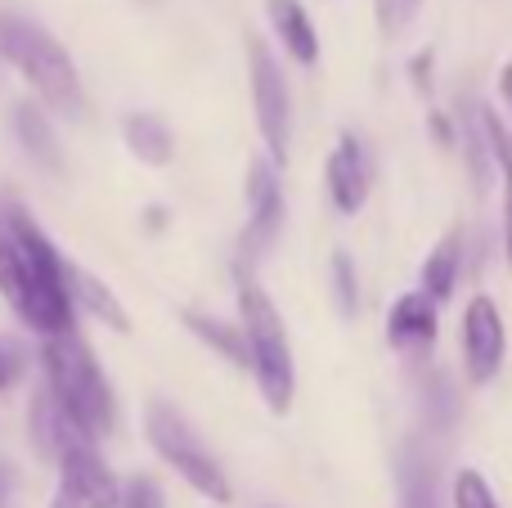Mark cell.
I'll return each instance as SVG.
<instances>
[{"mask_svg": "<svg viewBox=\"0 0 512 508\" xmlns=\"http://www.w3.org/2000/svg\"><path fill=\"white\" fill-rule=\"evenodd\" d=\"M0 297L41 338L72 329L63 257L18 203H0Z\"/></svg>", "mask_w": 512, "mask_h": 508, "instance_id": "obj_1", "label": "cell"}, {"mask_svg": "<svg viewBox=\"0 0 512 508\" xmlns=\"http://www.w3.org/2000/svg\"><path fill=\"white\" fill-rule=\"evenodd\" d=\"M41 365H45V392L54 396L68 423L81 432L86 441H99L113 432L117 405H113V387H108L104 369H99L95 351L81 342L77 329L54 333L41 347Z\"/></svg>", "mask_w": 512, "mask_h": 508, "instance_id": "obj_2", "label": "cell"}, {"mask_svg": "<svg viewBox=\"0 0 512 508\" xmlns=\"http://www.w3.org/2000/svg\"><path fill=\"white\" fill-rule=\"evenodd\" d=\"M0 59L36 90L41 108H50L54 117L77 122L86 113V90H81L77 63L41 23H32L23 14L0 18Z\"/></svg>", "mask_w": 512, "mask_h": 508, "instance_id": "obj_3", "label": "cell"}, {"mask_svg": "<svg viewBox=\"0 0 512 508\" xmlns=\"http://www.w3.org/2000/svg\"><path fill=\"white\" fill-rule=\"evenodd\" d=\"M239 320H243V342H248V369L256 374L265 405L274 414L292 410V392H297V369H292V342L283 329L279 306L270 302L252 275H239Z\"/></svg>", "mask_w": 512, "mask_h": 508, "instance_id": "obj_4", "label": "cell"}, {"mask_svg": "<svg viewBox=\"0 0 512 508\" xmlns=\"http://www.w3.org/2000/svg\"><path fill=\"white\" fill-rule=\"evenodd\" d=\"M144 437H149V446L162 455V464L176 468L198 495H207V500H216V504H230L234 491H230L225 468L216 464V455L203 446V437L189 428V419L171 401L144 405Z\"/></svg>", "mask_w": 512, "mask_h": 508, "instance_id": "obj_5", "label": "cell"}, {"mask_svg": "<svg viewBox=\"0 0 512 508\" xmlns=\"http://www.w3.org/2000/svg\"><path fill=\"white\" fill-rule=\"evenodd\" d=\"M248 72H252V108H256V131H261L270 162L283 167L292 144V95L283 81L279 59L270 54V45L261 36H248Z\"/></svg>", "mask_w": 512, "mask_h": 508, "instance_id": "obj_6", "label": "cell"}, {"mask_svg": "<svg viewBox=\"0 0 512 508\" xmlns=\"http://www.w3.org/2000/svg\"><path fill=\"white\" fill-rule=\"evenodd\" d=\"M248 225H243V239H239V266L234 275H252V266L274 248L283 230V185H279V167L270 158H256L248 167Z\"/></svg>", "mask_w": 512, "mask_h": 508, "instance_id": "obj_7", "label": "cell"}, {"mask_svg": "<svg viewBox=\"0 0 512 508\" xmlns=\"http://www.w3.org/2000/svg\"><path fill=\"white\" fill-rule=\"evenodd\" d=\"M54 464H59V495L72 508H117L122 486H117L113 468L104 464V455L95 450V441H68Z\"/></svg>", "mask_w": 512, "mask_h": 508, "instance_id": "obj_8", "label": "cell"}, {"mask_svg": "<svg viewBox=\"0 0 512 508\" xmlns=\"http://www.w3.org/2000/svg\"><path fill=\"white\" fill-rule=\"evenodd\" d=\"M504 351H508V333H504V315L499 302L486 293H477L463 311V360H468V378L477 387L495 383L504 369Z\"/></svg>", "mask_w": 512, "mask_h": 508, "instance_id": "obj_9", "label": "cell"}, {"mask_svg": "<svg viewBox=\"0 0 512 508\" xmlns=\"http://www.w3.org/2000/svg\"><path fill=\"white\" fill-rule=\"evenodd\" d=\"M324 180H328V198H333V207L342 216H355L364 203H369L373 167H369V153H364V140L355 131H346L342 140L333 144Z\"/></svg>", "mask_w": 512, "mask_h": 508, "instance_id": "obj_10", "label": "cell"}, {"mask_svg": "<svg viewBox=\"0 0 512 508\" xmlns=\"http://www.w3.org/2000/svg\"><path fill=\"white\" fill-rule=\"evenodd\" d=\"M400 508H441V459L423 437H409L396 459Z\"/></svg>", "mask_w": 512, "mask_h": 508, "instance_id": "obj_11", "label": "cell"}, {"mask_svg": "<svg viewBox=\"0 0 512 508\" xmlns=\"http://www.w3.org/2000/svg\"><path fill=\"white\" fill-rule=\"evenodd\" d=\"M436 324H441V315H436V302L414 288V293H405L396 306H391V315H387V342L396 351H405V356L423 360V356H432Z\"/></svg>", "mask_w": 512, "mask_h": 508, "instance_id": "obj_12", "label": "cell"}, {"mask_svg": "<svg viewBox=\"0 0 512 508\" xmlns=\"http://www.w3.org/2000/svg\"><path fill=\"white\" fill-rule=\"evenodd\" d=\"M63 284H68V302L72 306L90 311L99 324H108L113 333H131V315H126V306L117 302V293L99 275H90V270L63 261Z\"/></svg>", "mask_w": 512, "mask_h": 508, "instance_id": "obj_13", "label": "cell"}, {"mask_svg": "<svg viewBox=\"0 0 512 508\" xmlns=\"http://www.w3.org/2000/svg\"><path fill=\"white\" fill-rule=\"evenodd\" d=\"M265 14H270V27L283 41V50H288L301 68H315L319 32H315V18L306 14V5H301V0H265Z\"/></svg>", "mask_w": 512, "mask_h": 508, "instance_id": "obj_14", "label": "cell"}, {"mask_svg": "<svg viewBox=\"0 0 512 508\" xmlns=\"http://www.w3.org/2000/svg\"><path fill=\"white\" fill-rule=\"evenodd\" d=\"M14 135H18V144H23V153L36 162V167H45V171H54L59 176L63 171V153H59V140H54V122H50V113H45L41 104H32V99H23V104H14Z\"/></svg>", "mask_w": 512, "mask_h": 508, "instance_id": "obj_15", "label": "cell"}, {"mask_svg": "<svg viewBox=\"0 0 512 508\" xmlns=\"http://www.w3.org/2000/svg\"><path fill=\"white\" fill-rule=\"evenodd\" d=\"M122 140L144 167H167L176 158V135L158 113H126L122 117Z\"/></svg>", "mask_w": 512, "mask_h": 508, "instance_id": "obj_16", "label": "cell"}, {"mask_svg": "<svg viewBox=\"0 0 512 508\" xmlns=\"http://www.w3.org/2000/svg\"><path fill=\"white\" fill-rule=\"evenodd\" d=\"M481 131H486V144H490V162L499 167V180H504V257L512 275V135L490 108H481Z\"/></svg>", "mask_w": 512, "mask_h": 508, "instance_id": "obj_17", "label": "cell"}, {"mask_svg": "<svg viewBox=\"0 0 512 508\" xmlns=\"http://www.w3.org/2000/svg\"><path fill=\"white\" fill-rule=\"evenodd\" d=\"M77 437H81V432L72 428L68 414L54 405V396L50 392L36 396V401H32V446L41 450L45 459H59L63 446H68V441H77Z\"/></svg>", "mask_w": 512, "mask_h": 508, "instance_id": "obj_18", "label": "cell"}, {"mask_svg": "<svg viewBox=\"0 0 512 508\" xmlns=\"http://www.w3.org/2000/svg\"><path fill=\"white\" fill-rule=\"evenodd\" d=\"M459 261H463V239H459V230H450L441 243H436L432 257H427V266H423V288H418V293H427L436 306L450 302L454 284H459Z\"/></svg>", "mask_w": 512, "mask_h": 508, "instance_id": "obj_19", "label": "cell"}, {"mask_svg": "<svg viewBox=\"0 0 512 508\" xmlns=\"http://www.w3.org/2000/svg\"><path fill=\"white\" fill-rule=\"evenodd\" d=\"M185 329L194 333V338H203L212 351H221L230 365L248 369V342H243V329H234V324H225V320H212V315H198V311H185Z\"/></svg>", "mask_w": 512, "mask_h": 508, "instance_id": "obj_20", "label": "cell"}, {"mask_svg": "<svg viewBox=\"0 0 512 508\" xmlns=\"http://www.w3.org/2000/svg\"><path fill=\"white\" fill-rule=\"evenodd\" d=\"M423 410H427V423H432V428H450V423L459 419L463 401H459V387H454L450 374H432V378H427Z\"/></svg>", "mask_w": 512, "mask_h": 508, "instance_id": "obj_21", "label": "cell"}, {"mask_svg": "<svg viewBox=\"0 0 512 508\" xmlns=\"http://www.w3.org/2000/svg\"><path fill=\"white\" fill-rule=\"evenodd\" d=\"M27 365H32V356H27L23 342H18L14 333H0V396H9L18 383H23Z\"/></svg>", "mask_w": 512, "mask_h": 508, "instance_id": "obj_22", "label": "cell"}, {"mask_svg": "<svg viewBox=\"0 0 512 508\" xmlns=\"http://www.w3.org/2000/svg\"><path fill=\"white\" fill-rule=\"evenodd\" d=\"M454 508H499V495L477 468H463L454 477Z\"/></svg>", "mask_w": 512, "mask_h": 508, "instance_id": "obj_23", "label": "cell"}, {"mask_svg": "<svg viewBox=\"0 0 512 508\" xmlns=\"http://www.w3.org/2000/svg\"><path fill=\"white\" fill-rule=\"evenodd\" d=\"M333 302L337 311L351 320L360 311V288H355V261L346 252H333Z\"/></svg>", "mask_w": 512, "mask_h": 508, "instance_id": "obj_24", "label": "cell"}, {"mask_svg": "<svg viewBox=\"0 0 512 508\" xmlns=\"http://www.w3.org/2000/svg\"><path fill=\"white\" fill-rule=\"evenodd\" d=\"M418 9H423V0H373V14H378V27L387 41H396V36L414 23Z\"/></svg>", "mask_w": 512, "mask_h": 508, "instance_id": "obj_25", "label": "cell"}, {"mask_svg": "<svg viewBox=\"0 0 512 508\" xmlns=\"http://www.w3.org/2000/svg\"><path fill=\"white\" fill-rule=\"evenodd\" d=\"M117 508H167V500H162L158 482H149V477H135V482L122 486V495H117Z\"/></svg>", "mask_w": 512, "mask_h": 508, "instance_id": "obj_26", "label": "cell"}, {"mask_svg": "<svg viewBox=\"0 0 512 508\" xmlns=\"http://www.w3.org/2000/svg\"><path fill=\"white\" fill-rule=\"evenodd\" d=\"M409 72H414L418 90H432V50H423L414 63H409Z\"/></svg>", "mask_w": 512, "mask_h": 508, "instance_id": "obj_27", "label": "cell"}, {"mask_svg": "<svg viewBox=\"0 0 512 508\" xmlns=\"http://www.w3.org/2000/svg\"><path fill=\"white\" fill-rule=\"evenodd\" d=\"M14 486H18V477H14V468L0 459V508H9V500H14Z\"/></svg>", "mask_w": 512, "mask_h": 508, "instance_id": "obj_28", "label": "cell"}, {"mask_svg": "<svg viewBox=\"0 0 512 508\" xmlns=\"http://www.w3.org/2000/svg\"><path fill=\"white\" fill-rule=\"evenodd\" d=\"M432 131H436V135H441V140H445V144H450V140H454V126H450V117H445V113H432Z\"/></svg>", "mask_w": 512, "mask_h": 508, "instance_id": "obj_29", "label": "cell"}, {"mask_svg": "<svg viewBox=\"0 0 512 508\" xmlns=\"http://www.w3.org/2000/svg\"><path fill=\"white\" fill-rule=\"evenodd\" d=\"M499 95H504L508 104H512V63H508L504 72H499Z\"/></svg>", "mask_w": 512, "mask_h": 508, "instance_id": "obj_30", "label": "cell"}, {"mask_svg": "<svg viewBox=\"0 0 512 508\" xmlns=\"http://www.w3.org/2000/svg\"><path fill=\"white\" fill-rule=\"evenodd\" d=\"M50 508H72V504L63 500V495H54V500H50Z\"/></svg>", "mask_w": 512, "mask_h": 508, "instance_id": "obj_31", "label": "cell"}, {"mask_svg": "<svg viewBox=\"0 0 512 508\" xmlns=\"http://www.w3.org/2000/svg\"><path fill=\"white\" fill-rule=\"evenodd\" d=\"M270 508H274V504H270Z\"/></svg>", "mask_w": 512, "mask_h": 508, "instance_id": "obj_32", "label": "cell"}]
</instances>
